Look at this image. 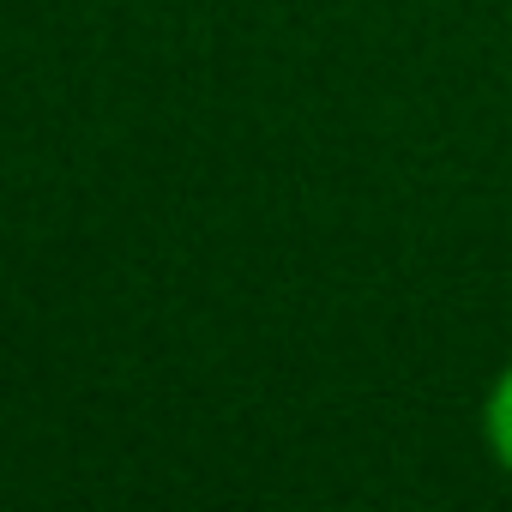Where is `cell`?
Segmentation results:
<instances>
[{
    "mask_svg": "<svg viewBox=\"0 0 512 512\" xmlns=\"http://www.w3.org/2000/svg\"><path fill=\"white\" fill-rule=\"evenodd\" d=\"M482 434H488L494 458L512 470V362L500 368V380H494V392H488V410H482Z\"/></svg>",
    "mask_w": 512,
    "mask_h": 512,
    "instance_id": "6da1fadb",
    "label": "cell"
}]
</instances>
